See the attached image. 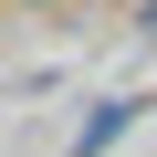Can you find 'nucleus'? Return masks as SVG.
Returning a JSON list of instances; mask_svg holds the SVG:
<instances>
[{"label": "nucleus", "mask_w": 157, "mask_h": 157, "mask_svg": "<svg viewBox=\"0 0 157 157\" xmlns=\"http://www.w3.org/2000/svg\"><path fill=\"white\" fill-rule=\"evenodd\" d=\"M115 126H126V105H105V115H94L84 136H73V157H105V147H115Z\"/></svg>", "instance_id": "1"}]
</instances>
